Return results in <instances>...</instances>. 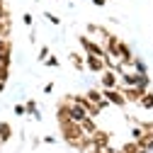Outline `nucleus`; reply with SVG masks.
I'll use <instances>...</instances> for the list:
<instances>
[{
  "label": "nucleus",
  "mask_w": 153,
  "mask_h": 153,
  "mask_svg": "<svg viewBox=\"0 0 153 153\" xmlns=\"http://www.w3.org/2000/svg\"><path fill=\"white\" fill-rule=\"evenodd\" d=\"M12 134H15V129L10 122H0V143H7L12 139Z\"/></svg>",
  "instance_id": "14"
},
{
  "label": "nucleus",
  "mask_w": 153,
  "mask_h": 153,
  "mask_svg": "<svg viewBox=\"0 0 153 153\" xmlns=\"http://www.w3.org/2000/svg\"><path fill=\"white\" fill-rule=\"evenodd\" d=\"M114 88H119V73L105 68L100 73V90H114Z\"/></svg>",
  "instance_id": "3"
},
{
  "label": "nucleus",
  "mask_w": 153,
  "mask_h": 153,
  "mask_svg": "<svg viewBox=\"0 0 153 153\" xmlns=\"http://www.w3.org/2000/svg\"><path fill=\"white\" fill-rule=\"evenodd\" d=\"M68 59H71V66H73L75 71H85V56H80L78 51H71Z\"/></svg>",
  "instance_id": "15"
},
{
  "label": "nucleus",
  "mask_w": 153,
  "mask_h": 153,
  "mask_svg": "<svg viewBox=\"0 0 153 153\" xmlns=\"http://www.w3.org/2000/svg\"><path fill=\"white\" fill-rule=\"evenodd\" d=\"M119 42H122L119 36L109 32V36H107V39H105V44H102V49H105V53H109V56H114V53H117V46H119Z\"/></svg>",
  "instance_id": "10"
},
{
  "label": "nucleus",
  "mask_w": 153,
  "mask_h": 153,
  "mask_svg": "<svg viewBox=\"0 0 153 153\" xmlns=\"http://www.w3.org/2000/svg\"><path fill=\"white\" fill-rule=\"evenodd\" d=\"M0 146H3V143H0Z\"/></svg>",
  "instance_id": "34"
},
{
  "label": "nucleus",
  "mask_w": 153,
  "mask_h": 153,
  "mask_svg": "<svg viewBox=\"0 0 153 153\" xmlns=\"http://www.w3.org/2000/svg\"><path fill=\"white\" fill-rule=\"evenodd\" d=\"M85 68H88L90 73H95V75H100V73L105 71V63H102L100 56H90V53H85Z\"/></svg>",
  "instance_id": "8"
},
{
  "label": "nucleus",
  "mask_w": 153,
  "mask_h": 153,
  "mask_svg": "<svg viewBox=\"0 0 153 153\" xmlns=\"http://www.w3.org/2000/svg\"><path fill=\"white\" fill-rule=\"evenodd\" d=\"M5 85H7V83H3V80H0V92H5Z\"/></svg>",
  "instance_id": "32"
},
{
  "label": "nucleus",
  "mask_w": 153,
  "mask_h": 153,
  "mask_svg": "<svg viewBox=\"0 0 153 153\" xmlns=\"http://www.w3.org/2000/svg\"><path fill=\"white\" fill-rule=\"evenodd\" d=\"M88 153H117V148H112V146H107V148H90Z\"/></svg>",
  "instance_id": "24"
},
{
  "label": "nucleus",
  "mask_w": 153,
  "mask_h": 153,
  "mask_svg": "<svg viewBox=\"0 0 153 153\" xmlns=\"http://www.w3.org/2000/svg\"><path fill=\"white\" fill-rule=\"evenodd\" d=\"M90 143H92V148H107V146H112V134L105 129H97L90 136Z\"/></svg>",
  "instance_id": "5"
},
{
  "label": "nucleus",
  "mask_w": 153,
  "mask_h": 153,
  "mask_svg": "<svg viewBox=\"0 0 153 153\" xmlns=\"http://www.w3.org/2000/svg\"><path fill=\"white\" fill-rule=\"evenodd\" d=\"M102 97H105L112 107H124V105H126V100H124V95H122L119 88H114V90H102Z\"/></svg>",
  "instance_id": "7"
},
{
  "label": "nucleus",
  "mask_w": 153,
  "mask_h": 153,
  "mask_svg": "<svg viewBox=\"0 0 153 153\" xmlns=\"http://www.w3.org/2000/svg\"><path fill=\"white\" fill-rule=\"evenodd\" d=\"M44 66H49V68H59V66H61V61L56 59V56H49V59L44 61Z\"/></svg>",
  "instance_id": "21"
},
{
  "label": "nucleus",
  "mask_w": 153,
  "mask_h": 153,
  "mask_svg": "<svg viewBox=\"0 0 153 153\" xmlns=\"http://www.w3.org/2000/svg\"><path fill=\"white\" fill-rule=\"evenodd\" d=\"M10 63H12V39L5 36V39H0V66L10 68Z\"/></svg>",
  "instance_id": "6"
},
{
  "label": "nucleus",
  "mask_w": 153,
  "mask_h": 153,
  "mask_svg": "<svg viewBox=\"0 0 153 153\" xmlns=\"http://www.w3.org/2000/svg\"><path fill=\"white\" fill-rule=\"evenodd\" d=\"M56 122L59 124L71 122V95H66V97L56 105Z\"/></svg>",
  "instance_id": "4"
},
{
  "label": "nucleus",
  "mask_w": 153,
  "mask_h": 153,
  "mask_svg": "<svg viewBox=\"0 0 153 153\" xmlns=\"http://www.w3.org/2000/svg\"><path fill=\"white\" fill-rule=\"evenodd\" d=\"M92 5H97V7H102V5H107V0H92Z\"/></svg>",
  "instance_id": "30"
},
{
  "label": "nucleus",
  "mask_w": 153,
  "mask_h": 153,
  "mask_svg": "<svg viewBox=\"0 0 153 153\" xmlns=\"http://www.w3.org/2000/svg\"><path fill=\"white\" fill-rule=\"evenodd\" d=\"M44 92H46V95L53 92V83H46V85H44Z\"/></svg>",
  "instance_id": "29"
},
{
  "label": "nucleus",
  "mask_w": 153,
  "mask_h": 153,
  "mask_svg": "<svg viewBox=\"0 0 153 153\" xmlns=\"http://www.w3.org/2000/svg\"><path fill=\"white\" fill-rule=\"evenodd\" d=\"M117 153H146L136 141H126V143H122L119 148H117Z\"/></svg>",
  "instance_id": "16"
},
{
  "label": "nucleus",
  "mask_w": 153,
  "mask_h": 153,
  "mask_svg": "<svg viewBox=\"0 0 153 153\" xmlns=\"http://www.w3.org/2000/svg\"><path fill=\"white\" fill-rule=\"evenodd\" d=\"M22 22H25L27 27H32V22H34V15H29V12H27V15H22Z\"/></svg>",
  "instance_id": "28"
},
{
  "label": "nucleus",
  "mask_w": 153,
  "mask_h": 153,
  "mask_svg": "<svg viewBox=\"0 0 153 153\" xmlns=\"http://www.w3.org/2000/svg\"><path fill=\"white\" fill-rule=\"evenodd\" d=\"M131 71H136L139 75H146V73H148V66H146V61L141 59V56H134V61H131Z\"/></svg>",
  "instance_id": "17"
},
{
  "label": "nucleus",
  "mask_w": 153,
  "mask_h": 153,
  "mask_svg": "<svg viewBox=\"0 0 153 153\" xmlns=\"http://www.w3.org/2000/svg\"><path fill=\"white\" fill-rule=\"evenodd\" d=\"M80 129H83V134H85V136H92V134L97 131L100 126H97V122H95L92 117H85V119L80 122Z\"/></svg>",
  "instance_id": "12"
},
{
  "label": "nucleus",
  "mask_w": 153,
  "mask_h": 153,
  "mask_svg": "<svg viewBox=\"0 0 153 153\" xmlns=\"http://www.w3.org/2000/svg\"><path fill=\"white\" fill-rule=\"evenodd\" d=\"M88 32H90V34H95V36H97V42H102V44H105V39L109 36V32H107L105 27L95 25V22H90V25H88Z\"/></svg>",
  "instance_id": "11"
},
{
  "label": "nucleus",
  "mask_w": 153,
  "mask_h": 153,
  "mask_svg": "<svg viewBox=\"0 0 153 153\" xmlns=\"http://www.w3.org/2000/svg\"><path fill=\"white\" fill-rule=\"evenodd\" d=\"M119 90L124 95V100L126 102H134V105H139V100L146 95V90H141V88H119Z\"/></svg>",
  "instance_id": "9"
},
{
  "label": "nucleus",
  "mask_w": 153,
  "mask_h": 153,
  "mask_svg": "<svg viewBox=\"0 0 153 153\" xmlns=\"http://www.w3.org/2000/svg\"><path fill=\"white\" fill-rule=\"evenodd\" d=\"M136 143H139L146 153H153V136H151V134H146V136H143V139H139Z\"/></svg>",
  "instance_id": "20"
},
{
  "label": "nucleus",
  "mask_w": 153,
  "mask_h": 153,
  "mask_svg": "<svg viewBox=\"0 0 153 153\" xmlns=\"http://www.w3.org/2000/svg\"><path fill=\"white\" fill-rule=\"evenodd\" d=\"M78 42H80V49L85 51V53H90V56H105V49H102V44L100 42H95V39H90L88 34H80L78 36Z\"/></svg>",
  "instance_id": "2"
},
{
  "label": "nucleus",
  "mask_w": 153,
  "mask_h": 153,
  "mask_svg": "<svg viewBox=\"0 0 153 153\" xmlns=\"http://www.w3.org/2000/svg\"><path fill=\"white\" fill-rule=\"evenodd\" d=\"M7 78H10V68L7 66H0V80L7 83Z\"/></svg>",
  "instance_id": "25"
},
{
  "label": "nucleus",
  "mask_w": 153,
  "mask_h": 153,
  "mask_svg": "<svg viewBox=\"0 0 153 153\" xmlns=\"http://www.w3.org/2000/svg\"><path fill=\"white\" fill-rule=\"evenodd\" d=\"M42 141H44V143H56V139H53V136H44Z\"/></svg>",
  "instance_id": "31"
},
{
  "label": "nucleus",
  "mask_w": 153,
  "mask_h": 153,
  "mask_svg": "<svg viewBox=\"0 0 153 153\" xmlns=\"http://www.w3.org/2000/svg\"><path fill=\"white\" fill-rule=\"evenodd\" d=\"M59 129H61V139L71 146V148H75L78 151V146H80V141H83V129H80V124L78 122H63V124H59Z\"/></svg>",
  "instance_id": "1"
},
{
  "label": "nucleus",
  "mask_w": 153,
  "mask_h": 153,
  "mask_svg": "<svg viewBox=\"0 0 153 153\" xmlns=\"http://www.w3.org/2000/svg\"><path fill=\"white\" fill-rule=\"evenodd\" d=\"M15 114H17V117H25V114H27L25 105H15Z\"/></svg>",
  "instance_id": "27"
},
{
  "label": "nucleus",
  "mask_w": 153,
  "mask_h": 153,
  "mask_svg": "<svg viewBox=\"0 0 153 153\" xmlns=\"http://www.w3.org/2000/svg\"><path fill=\"white\" fill-rule=\"evenodd\" d=\"M0 7H7V3H5V0H0Z\"/></svg>",
  "instance_id": "33"
},
{
  "label": "nucleus",
  "mask_w": 153,
  "mask_h": 153,
  "mask_svg": "<svg viewBox=\"0 0 153 153\" xmlns=\"http://www.w3.org/2000/svg\"><path fill=\"white\" fill-rule=\"evenodd\" d=\"M139 107L141 109H153V90H146V95L139 100Z\"/></svg>",
  "instance_id": "18"
},
{
  "label": "nucleus",
  "mask_w": 153,
  "mask_h": 153,
  "mask_svg": "<svg viewBox=\"0 0 153 153\" xmlns=\"http://www.w3.org/2000/svg\"><path fill=\"white\" fill-rule=\"evenodd\" d=\"M49 56H51V51H49V46H46V44H44V46H42V49H39V61H42V63H44V61H46V59H49Z\"/></svg>",
  "instance_id": "22"
},
{
  "label": "nucleus",
  "mask_w": 153,
  "mask_h": 153,
  "mask_svg": "<svg viewBox=\"0 0 153 153\" xmlns=\"http://www.w3.org/2000/svg\"><path fill=\"white\" fill-rule=\"evenodd\" d=\"M85 117H88V112H85V109H83L80 105L71 102V122H78V124H80V122H83Z\"/></svg>",
  "instance_id": "13"
},
{
  "label": "nucleus",
  "mask_w": 153,
  "mask_h": 153,
  "mask_svg": "<svg viewBox=\"0 0 153 153\" xmlns=\"http://www.w3.org/2000/svg\"><path fill=\"white\" fill-rule=\"evenodd\" d=\"M10 29H12V27H7V25H3V22H0V39L10 36Z\"/></svg>",
  "instance_id": "26"
},
{
  "label": "nucleus",
  "mask_w": 153,
  "mask_h": 153,
  "mask_svg": "<svg viewBox=\"0 0 153 153\" xmlns=\"http://www.w3.org/2000/svg\"><path fill=\"white\" fill-rule=\"evenodd\" d=\"M44 17H46V20H49L53 27H59V25H61V20H59V17H56L53 12H44Z\"/></svg>",
  "instance_id": "23"
},
{
  "label": "nucleus",
  "mask_w": 153,
  "mask_h": 153,
  "mask_svg": "<svg viewBox=\"0 0 153 153\" xmlns=\"http://www.w3.org/2000/svg\"><path fill=\"white\" fill-rule=\"evenodd\" d=\"M25 109H27V114H32L34 119H42V112H39V107H36L34 100H27V102H25Z\"/></svg>",
  "instance_id": "19"
}]
</instances>
